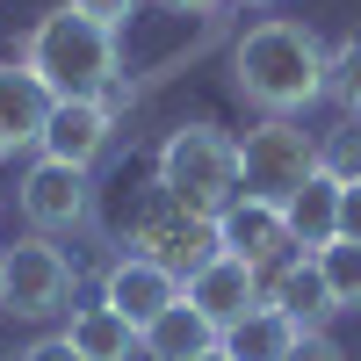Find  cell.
<instances>
[{"instance_id": "obj_1", "label": "cell", "mask_w": 361, "mask_h": 361, "mask_svg": "<svg viewBox=\"0 0 361 361\" xmlns=\"http://www.w3.org/2000/svg\"><path fill=\"white\" fill-rule=\"evenodd\" d=\"M231 87L260 116H304L325 94V44L304 22H253L231 51Z\"/></svg>"}, {"instance_id": "obj_2", "label": "cell", "mask_w": 361, "mask_h": 361, "mask_svg": "<svg viewBox=\"0 0 361 361\" xmlns=\"http://www.w3.org/2000/svg\"><path fill=\"white\" fill-rule=\"evenodd\" d=\"M22 66L51 87V102H102L116 94V29L87 22L73 8H51L22 37Z\"/></svg>"}, {"instance_id": "obj_3", "label": "cell", "mask_w": 361, "mask_h": 361, "mask_svg": "<svg viewBox=\"0 0 361 361\" xmlns=\"http://www.w3.org/2000/svg\"><path fill=\"white\" fill-rule=\"evenodd\" d=\"M159 188L188 217H224L238 202V137L209 130V123H180L159 145Z\"/></svg>"}, {"instance_id": "obj_4", "label": "cell", "mask_w": 361, "mask_h": 361, "mask_svg": "<svg viewBox=\"0 0 361 361\" xmlns=\"http://www.w3.org/2000/svg\"><path fill=\"white\" fill-rule=\"evenodd\" d=\"M311 173H318V145L304 137L296 116H260V123L238 137V195H260V202L282 209Z\"/></svg>"}, {"instance_id": "obj_5", "label": "cell", "mask_w": 361, "mask_h": 361, "mask_svg": "<svg viewBox=\"0 0 361 361\" xmlns=\"http://www.w3.org/2000/svg\"><path fill=\"white\" fill-rule=\"evenodd\" d=\"M73 296V260L44 246V238H15V246H0V304L15 318H51L66 311Z\"/></svg>"}, {"instance_id": "obj_6", "label": "cell", "mask_w": 361, "mask_h": 361, "mask_svg": "<svg viewBox=\"0 0 361 361\" xmlns=\"http://www.w3.org/2000/svg\"><path fill=\"white\" fill-rule=\"evenodd\" d=\"M130 253L137 260H152V267H166L173 282H188L195 267H209L224 253V238H217V217H188V209H159V217H145L137 224V238H130Z\"/></svg>"}, {"instance_id": "obj_7", "label": "cell", "mask_w": 361, "mask_h": 361, "mask_svg": "<svg viewBox=\"0 0 361 361\" xmlns=\"http://www.w3.org/2000/svg\"><path fill=\"white\" fill-rule=\"evenodd\" d=\"M217 238H224V253H238L246 267H260V275H275V267L296 260L289 217H282L275 202H260V195H238L224 217H217Z\"/></svg>"}, {"instance_id": "obj_8", "label": "cell", "mask_w": 361, "mask_h": 361, "mask_svg": "<svg viewBox=\"0 0 361 361\" xmlns=\"http://www.w3.org/2000/svg\"><path fill=\"white\" fill-rule=\"evenodd\" d=\"M260 282H267L260 267H246L238 253H217L209 267H195V275L180 282V296H188V304H195L209 325H217V340H224L231 325H238V318H246V311L260 304Z\"/></svg>"}, {"instance_id": "obj_9", "label": "cell", "mask_w": 361, "mask_h": 361, "mask_svg": "<svg viewBox=\"0 0 361 361\" xmlns=\"http://www.w3.org/2000/svg\"><path fill=\"white\" fill-rule=\"evenodd\" d=\"M22 217L37 231H73L87 217V166H66V159H37L22 173Z\"/></svg>"}, {"instance_id": "obj_10", "label": "cell", "mask_w": 361, "mask_h": 361, "mask_svg": "<svg viewBox=\"0 0 361 361\" xmlns=\"http://www.w3.org/2000/svg\"><path fill=\"white\" fill-rule=\"evenodd\" d=\"M44 123H51V87L29 73L22 58H15V66H0V159L44 145Z\"/></svg>"}, {"instance_id": "obj_11", "label": "cell", "mask_w": 361, "mask_h": 361, "mask_svg": "<svg viewBox=\"0 0 361 361\" xmlns=\"http://www.w3.org/2000/svg\"><path fill=\"white\" fill-rule=\"evenodd\" d=\"M102 304H109V311H123L137 333H145V325H152L166 304H180V282L166 275V267H152V260L123 253V260L109 267V282H102Z\"/></svg>"}, {"instance_id": "obj_12", "label": "cell", "mask_w": 361, "mask_h": 361, "mask_svg": "<svg viewBox=\"0 0 361 361\" xmlns=\"http://www.w3.org/2000/svg\"><path fill=\"white\" fill-rule=\"evenodd\" d=\"M116 109L109 102H51V123H44V159H66V166H94L102 145H109Z\"/></svg>"}, {"instance_id": "obj_13", "label": "cell", "mask_w": 361, "mask_h": 361, "mask_svg": "<svg viewBox=\"0 0 361 361\" xmlns=\"http://www.w3.org/2000/svg\"><path fill=\"white\" fill-rule=\"evenodd\" d=\"M260 296H267V304H275V311H289L296 325H304V333H318V325H325V318L340 311L311 253H304V260H289V267H275V275H267V289H260Z\"/></svg>"}, {"instance_id": "obj_14", "label": "cell", "mask_w": 361, "mask_h": 361, "mask_svg": "<svg viewBox=\"0 0 361 361\" xmlns=\"http://www.w3.org/2000/svg\"><path fill=\"white\" fill-rule=\"evenodd\" d=\"M282 217H289V238H296L304 253L333 246V238H340V180L318 166V173L304 180V188H296V195L282 202Z\"/></svg>"}, {"instance_id": "obj_15", "label": "cell", "mask_w": 361, "mask_h": 361, "mask_svg": "<svg viewBox=\"0 0 361 361\" xmlns=\"http://www.w3.org/2000/svg\"><path fill=\"white\" fill-rule=\"evenodd\" d=\"M209 347H217V325H209L188 296L166 304V311L137 333V354H152V361H188V354H209Z\"/></svg>"}, {"instance_id": "obj_16", "label": "cell", "mask_w": 361, "mask_h": 361, "mask_svg": "<svg viewBox=\"0 0 361 361\" xmlns=\"http://www.w3.org/2000/svg\"><path fill=\"white\" fill-rule=\"evenodd\" d=\"M296 333H304V325H296L289 311H275V304H267V296H260V304L246 311V318H238L231 325V333L217 340L231 361H282L289 347H296Z\"/></svg>"}, {"instance_id": "obj_17", "label": "cell", "mask_w": 361, "mask_h": 361, "mask_svg": "<svg viewBox=\"0 0 361 361\" xmlns=\"http://www.w3.org/2000/svg\"><path fill=\"white\" fill-rule=\"evenodd\" d=\"M66 340H73L80 361H130L137 354V325L123 311H109V304H80L66 318Z\"/></svg>"}, {"instance_id": "obj_18", "label": "cell", "mask_w": 361, "mask_h": 361, "mask_svg": "<svg viewBox=\"0 0 361 361\" xmlns=\"http://www.w3.org/2000/svg\"><path fill=\"white\" fill-rule=\"evenodd\" d=\"M318 275L325 289H333V304L340 311H361V238H333V246H318Z\"/></svg>"}, {"instance_id": "obj_19", "label": "cell", "mask_w": 361, "mask_h": 361, "mask_svg": "<svg viewBox=\"0 0 361 361\" xmlns=\"http://www.w3.org/2000/svg\"><path fill=\"white\" fill-rule=\"evenodd\" d=\"M325 94L340 102V116H361V37L325 51Z\"/></svg>"}, {"instance_id": "obj_20", "label": "cell", "mask_w": 361, "mask_h": 361, "mask_svg": "<svg viewBox=\"0 0 361 361\" xmlns=\"http://www.w3.org/2000/svg\"><path fill=\"white\" fill-rule=\"evenodd\" d=\"M318 166L333 173L340 188H347V180H361V116H347V123L333 130V145H318Z\"/></svg>"}, {"instance_id": "obj_21", "label": "cell", "mask_w": 361, "mask_h": 361, "mask_svg": "<svg viewBox=\"0 0 361 361\" xmlns=\"http://www.w3.org/2000/svg\"><path fill=\"white\" fill-rule=\"evenodd\" d=\"M73 15H87V22H102V29H123L130 15H137V0H66Z\"/></svg>"}, {"instance_id": "obj_22", "label": "cell", "mask_w": 361, "mask_h": 361, "mask_svg": "<svg viewBox=\"0 0 361 361\" xmlns=\"http://www.w3.org/2000/svg\"><path fill=\"white\" fill-rule=\"evenodd\" d=\"M282 361H347V354H340L333 340H325V333H296V347H289Z\"/></svg>"}, {"instance_id": "obj_23", "label": "cell", "mask_w": 361, "mask_h": 361, "mask_svg": "<svg viewBox=\"0 0 361 361\" xmlns=\"http://www.w3.org/2000/svg\"><path fill=\"white\" fill-rule=\"evenodd\" d=\"M340 238H361V180L340 188Z\"/></svg>"}, {"instance_id": "obj_24", "label": "cell", "mask_w": 361, "mask_h": 361, "mask_svg": "<svg viewBox=\"0 0 361 361\" xmlns=\"http://www.w3.org/2000/svg\"><path fill=\"white\" fill-rule=\"evenodd\" d=\"M22 361H80V354H73V340H66V333H51V340H37V347H29Z\"/></svg>"}, {"instance_id": "obj_25", "label": "cell", "mask_w": 361, "mask_h": 361, "mask_svg": "<svg viewBox=\"0 0 361 361\" xmlns=\"http://www.w3.org/2000/svg\"><path fill=\"white\" fill-rule=\"evenodd\" d=\"M159 8H173V15H202L209 0H159Z\"/></svg>"}, {"instance_id": "obj_26", "label": "cell", "mask_w": 361, "mask_h": 361, "mask_svg": "<svg viewBox=\"0 0 361 361\" xmlns=\"http://www.w3.org/2000/svg\"><path fill=\"white\" fill-rule=\"evenodd\" d=\"M188 361H231V354H224V347H209V354H188Z\"/></svg>"}, {"instance_id": "obj_27", "label": "cell", "mask_w": 361, "mask_h": 361, "mask_svg": "<svg viewBox=\"0 0 361 361\" xmlns=\"http://www.w3.org/2000/svg\"><path fill=\"white\" fill-rule=\"evenodd\" d=\"M231 8H275V0H231Z\"/></svg>"}]
</instances>
